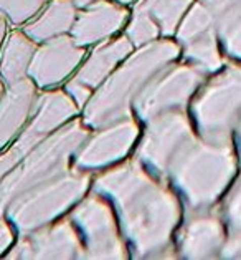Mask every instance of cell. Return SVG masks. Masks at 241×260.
I'll return each instance as SVG.
<instances>
[{"instance_id": "cell-3", "label": "cell", "mask_w": 241, "mask_h": 260, "mask_svg": "<svg viewBox=\"0 0 241 260\" xmlns=\"http://www.w3.org/2000/svg\"><path fill=\"white\" fill-rule=\"evenodd\" d=\"M180 56L182 47L174 37H160L155 42L134 48V52L94 91L81 111L83 121L91 129H98L117 119L132 116V105L144 86L162 68Z\"/></svg>"}, {"instance_id": "cell-4", "label": "cell", "mask_w": 241, "mask_h": 260, "mask_svg": "<svg viewBox=\"0 0 241 260\" xmlns=\"http://www.w3.org/2000/svg\"><path fill=\"white\" fill-rule=\"evenodd\" d=\"M90 135L91 128L79 115L23 154L0 184V220L14 201L71 171L76 153Z\"/></svg>"}, {"instance_id": "cell-15", "label": "cell", "mask_w": 241, "mask_h": 260, "mask_svg": "<svg viewBox=\"0 0 241 260\" xmlns=\"http://www.w3.org/2000/svg\"><path fill=\"white\" fill-rule=\"evenodd\" d=\"M132 7L117 0H94L78 10L69 35L81 47L91 48L99 42L123 34Z\"/></svg>"}, {"instance_id": "cell-13", "label": "cell", "mask_w": 241, "mask_h": 260, "mask_svg": "<svg viewBox=\"0 0 241 260\" xmlns=\"http://www.w3.org/2000/svg\"><path fill=\"white\" fill-rule=\"evenodd\" d=\"M228 227L217 207L185 211L175 234L177 258H220Z\"/></svg>"}, {"instance_id": "cell-27", "label": "cell", "mask_w": 241, "mask_h": 260, "mask_svg": "<svg viewBox=\"0 0 241 260\" xmlns=\"http://www.w3.org/2000/svg\"><path fill=\"white\" fill-rule=\"evenodd\" d=\"M220 258H241V231H228Z\"/></svg>"}, {"instance_id": "cell-11", "label": "cell", "mask_w": 241, "mask_h": 260, "mask_svg": "<svg viewBox=\"0 0 241 260\" xmlns=\"http://www.w3.org/2000/svg\"><path fill=\"white\" fill-rule=\"evenodd\" d=\"M4 258H85L83 240L71 217L66 214L52 224L18 234Z\"/></svg>"}, {"instance_id": "cell-5", "label": "cell", "mask_w": 241, "mask_h": 260, "mask_svg": "<svg viewBox=\"0 0 241 260\" xmlns=\"http://www.w3.org/2000/svg\"><path fill=\"white\" fill-rule=\"evenodd\" d=\"M94 174L71 169L42 186L31 189L7 207L5 219L18 234L35 231L66 215L90 191Z\"/></svg>"}, {"instance_id": "cell-16", "label": "cell", "mask_w": 241, "mask_h": 260, "mask_svg": "<svg viewBox=\"0 0 241 260\" xmlns=\"http://www.w3.org/2000/svg\"><path fill=\"white\" fill-rule=\"evenodd\" d=\"M132 52H134V45L126 37L124 31L112 39L99 42L88 50L86 58L69 80L81 86H86L94 94V91L104 83V80Z\"/></svg>"}, {"instance_id": "cell-6", "label": "cell", "mask_w": 241, "mask_h": 260, "mask_svg": "<svg viewBox=\"0 0 241 260\" xmlns=\"http://www.w3.org/2000/svg\"><path fill=\"white\" fill-rule=\"evenodd\" d=\"M195 129L205 138H233L241 119V63L226 61L208 75L188 105Z\"/></svg>"}, {"instance_id": "cell-22", "label": "cell", "mask_w": 241, "mask_h": 260, "mask_svg": "<svg viewBox=\"0 0 241 260\" xmlns=\"http://www.w3.org/2000/svg\"><path fill=\"white\" fill-rule=\"evenodd\" d=\"M215 27L226 58L241 63V0L215 17Z\"/></svg>"}, {"instance_id": "cell-19", "label": "cell", "mask_w": 241, "mask_h": 260, "mask_svg": "<svg viewBox=\"0 0 241 260\" xmlns=\"http://www.w3.org/2000/svg\"><path fill=\"white\" fill-rule=\"evenodd\" d=\"M38 43L25 34L22 27H14L0 52V77L7 85L17 83L28 77V68L33 60Z\"/></svg>"}, {"instance_id": "cell-1", "label": "cell", "mask_w": 241, "mask_h": 260, "mask_svg": "<svg viewBox=\"0 0 241 260\" xmlns=\"http://www.w3.org/2000/svg\"><path fill=\"white\" fill-rule=\"evenodd\" d=\"M91 187L112 202L131 258H177L175 234L185 206L167 177L129 156L94 174Z\"/></svg>"}, {"instance_id": "cell-31", "label": "cell", "mask_w": 241, "mask_h": 260, "mask_svg": "<svg viewBox=\"0 0 241 260\" xmlns=\"http://www.w3.org/2000/svg\"><path fill=\"white\" fill-rule=\"evenodd\" d=\"M7 90H9V85H7V81H5L2 77H0V101L4 100V96L7 94Z\"/></svg>"}, {"instance_id": "cell-14", "label": "cell", "mask_w": 241, "mask_h": 260, "mask_svg": "<svg viewBox=\"0 0 241 260\" xmlns=\"http://www.w3.org/2000/svg\"><path fill=\"white\" fill-rule=\"evenodd\" d=\"M88 50L78 45L69 34L38 43L28 68V78L40 90L63 86L83 63Z\"/></svg>"}, {"instance_id": "cell-33", "label": "cell", "mask_w": 241, "mask_h": 260, "mask_svg": "<svg viewBox=\"0 0 241 260\" xmlns=\"http://www.w3.org/2000/svg\"><path fill=\"white\" fill-rule=\"evenodd\" d=\"M117 2L124 4V5H129V7H134V5L139 2V0H117Z\"/></svg>"}, {"instance_id": "cell-18", "label": "cell", "mask_w": 241, "mask_h": 260, "mask_svg": "<svg viewBox=\"0 0 241 260\" xmlns=\"http://www.w3.org/2000/svg\"><path fill=\"white\" fill-rule=\"evenodd\" d=\"M79 7L73 0H48L38 15L23 25L25 34L36 43L56 39L71 31Z\"/></svg>"}, {"instance_id": "cell-8", "label": "cell", "mask_w": 241, "mask_h": 260, "mask_svg": "<svg viewBox=\"0 0 241 260\" xmlns=\"http://www.w3.org/2000/svg\"><path fill=\"white\" fill-rule=\"evenodd\" d=\"M196 135L188 108L158 113L142 123L132 156L152 173L167 177L175 157Z\"/></svg>"}, {"instance_id": "cell-9", "label": "cell", "mask_w": 241, "mask_h": 260, "mask_svg": "<svg viewBox=\"0 0 241 260\" xmlns=\"http://www.w3.org/2000/svg\"><path fill=\"white\" fill-rule=\"evenodd\" d=\"M207 78L208 73L180 56L179 60L162 68L144 86L132 105V113L139 121L145 123L158 113L188 108L190 101Z\"/></svg>"}, {"instance_id": "cell-32", "label": "cell", "mask_w": 241, "mask_h": 260, "mask_svg": "<svg viewBox=\"0 0 241 260\" xmlns=\"http://www.w3.org/2000/svg\"><path fill=\"white\" fill-rule=\"evenodd\" d=\"M73 2L78 5V7L81 9V7H86L88 4H91V2H94V0H73Z\"/></svg>"}, {"instance_id": "cell-20", "label": "cell", "mask_w": 241, "mask_h": 260, "mask_svg": "<svg viewBox=\"0 0 241 260\" xmlns=\"http://www.w3.org/2000/svg\"><path fill=\"white\" fill-rule=\"evenodd\" d=\"M180 47H182V58L193 63L195 67L204 70L208 75L223 68L228 60L223 48H221L217 28L205 31V34L195 37V39L188 40Z\"/></svg>"}, {"instance_id": "cell-12", "label": "cell", "mask_w": 241, "mask_h": 260, "mask_svg": "<svg viewBox=\"0 0 241 260\" xmlns=\"http://www.w3.org/2000/svg\"><path fill=\"white\" fill-rule=\"evenodd\" d=\"M79 115V106L76 105L71 94L65 90V86L40 90L27 126L12 144L22 154H27L38 143Z\"/></svg>"}, {"instance_id": "cell-17", "label": "cell", "mask_w": 241, "mask_h": 260, "mask_svg": "<svg viewBox=\"0 0 241 260\" xmlns=\"http://www.w3.org/2000/svg\"><path fill=\"white\" fill-rule=\"evenodd\" d=\"M38 88L28 77L9 85L0 101V151L7 149L27 126L36 103Z\"/></svg>"}, {"instance_id": "cell-26", "label": "cell", "mask_w": 241, "mask_h": 260, "mask_svg": "<svg viewBox=\"0 0 241 260\" xmlns=\"http://www.w3.org/2000/svg\"><path fill=\"white\" fill-rule=\"evenodd\" d=\"M23 154L18 151L14 144H10L7 149L0 151V184L5 179V176L10 173V169L20 161V157Z\"/></svg>"}, {"instance_id": "cell-29", "label": "cell", "mask_w": 241, "mask_h": 260, "mask_svg": "<svg viewBox=\"0 0 241 260\" xmlns=\"http://www.w3.org/2000/svg\"><path fill=\"white\" fill-rule=\"evenodd\" d=\"M9 31H10L9 18L5 17L2 12H0V52H2L4 43H5V40H7V37H9Z\"/></svg>"}, {"instance_id": "cell-21", "label": "cell", "mask_w": 241, "mask_h": 260, "mask_svg": "<svg viewBox=\"0 0 241 260\" xmlns=\"http://www.w3.org/2000/svg\"><path fill=\"white\" fill-rule=\"evenodd\" d=\"M195 0H139L134 7H141L157 20L162 37H174L183 15Z\"/></svg>"}, {"instance_id": "cell-28", "label": "cell", "mask_w": 241, "mask_h": 260, "mask_svg": "<svg viewBox=\"0 0 241 260\" xmlns=\"http://www.w3.org/2000/svg\"><path fill=\"white\" fill-rule=\"evenodd\" d=\"M200 2L204 5H207V7L212 10V14L217 17L218 14H221V12L226 10L228 7H231V5L239 2V0H200Z\"/></svg>"}, {"instance_id": "cell-25", "label": "cell", "mask_w": 241, "mask_h": 260, "mask_svg": "<svg viewBox=\"0 0 241 260\" xmlns=\"http://www.w3.org/2000/svg\"><path fill=\"white\" fill-rule=\"evenodd\" d=\"M218 206L228 231H241V173L234 177Z\"/></svg>"}, {"instance_id": "cell-23", "label": "cell", "mask_w": 241, "mask_h": 260, "mask_svg": "<svg viewBox=\"0 0 241 260\" xmlns=\"http://www.w3.org/2000/svg\"><path fill=\"white\" fill-rule=\"evenodd\" d=\"M126 37L131 40L134 48L144 47L162 37V30L154 17L141 7H132L131 18L124 28Z\"/></svg>"}, {"instance_id": "cell-30", "label": "cell", "mask_w": 241, "mask_h": 260, "mask_svg": "<svg viewBox=\"0 0 241 260\" xmlns=\"http://www.w3.org/2000/svg\"><path fill=\"white\" fill-rule=\"evenodd\" d=\"M233 139H234V144H236V148H238L239 159H241V119L238 121L236 128H234V133H233Z\"/></svg>"}, {"instance_id": "cell-2", "label": "cell", "mask_w": 241, "mask_h": 260, "mask_svg": "<svg viewBox=\"0 0 241 260\" xmlns=\"http://www.w3.org/2000/svg\"><path fill=\"white\" fill-rule=\"evenodd\" d=\"M239 153L233 138L196 135L175 157L167 179L179 192L185 211L220 204L238 176Z\"/></svg>"}, {"instance_id": "cell-10", "label": "cell", "mask_w": 241, "mask_h": 260, "mask_svg": "<svg viewBox=\"0 0 241 260\" xmlns=\"http://www.w3.org/2000/svg\"><path fill=\"white\" fill-rule=\"evenodd\" d=\"M141 131L142 123L134 115L91 129V135L76 153L73 168L96 174L128 159L134 153Z\"/></svg>"}, {"instance_id": "cell-24", "label": "cell", "mask_w": 241, "mask_h": 260, "mask_svg": "<svg viewBox=\"0 0 241 260\" xmlns=\"http://www.w3.org/2000/svg\"><path fill=\"white\" fill-rule=\"evenodd\" d=\"M48 0H0V12L9 18L12 27H23L38 15Z\"/></svg>"}, {"instance_id": "cell-7", "label": "cell", "mask_w": 241, "mask_h": 260, "mask_svg": "<svg viewBox=\"0 0 241 260\" xmlns=\"http://www.w3.org/2000/svg\"><path fill=\"white\" fill-rule=\"evenodd\" d=\"M83 240L85 258H131L112 202L90 189L68 212Z\"/></svg>"}]
</instances>
